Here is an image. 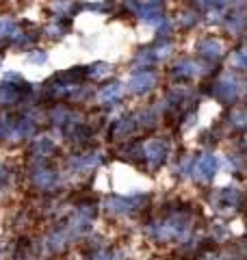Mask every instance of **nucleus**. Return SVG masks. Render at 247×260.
<instances>
[{"mask_svg":"<svg viewBox=\"0 0 247 260\" xmlns=\"http://www.w3.org/2000/svg\"><path fill=\"white\" fill-rule=\"evenodd\" d=\"M215 167H217V161H215V156H202L200 162H197V171L202 173V176L206 178H212L215 176Z\"/></svg>","mask_w":247,"mask_h":260,"instance_id":"2","label":"nucleus"},{"mask_svg":"<svg viewBox=\"0 0 247 260\" xmlns=\"http://www.w3.org/2000/svg\"><path fill=\"white\" fill-rule=\"evenodd\" d=\"M154 85V76H152L150 72H141V74H137L135 78H133V83H130V87H133L135 91H147L150 87Z\"/></svg>","mask_w":247,"mask_h":260,"instance_id":"1","label":"nucleus"},{"mask_svg":"<svg viewBox=\"0 0 247 260\" xmlns=\"http://www.w3.org/2000/svg\"><path fill=\"white\" fill-rule=\"evenodd\" d=\"M93 260H113V256L108 252H98L96 256H93Z\"/></svg>","mask_w":247,"mask_h":260,"instance_id":"3","label":"nucleus"}]
</instances>
